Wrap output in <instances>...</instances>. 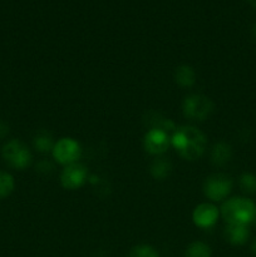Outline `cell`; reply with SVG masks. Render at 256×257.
Listing matches in <instances>:
<instances>
[{
    "label": "cell",
    "instance_id": "1",
    "mask_svg": "<svg viewBox=\"0 0 256 257\" xmlns=\"http://www.w3.org/2000/svg\"><path fill=\"white\" fill-rule=\"evenodd\" d=\"M205 135L200 130L190 125L176 128L171 136V145L178 155L187 161H196L203 155L206 148Z\"/></svg>",
    "mask_w": 256,
    "mask_h": 257
},
{
    "label": "cell",
    "instance_id": "2",
    "mask_svg": "<svg viewBox=\"0 0 256 257\" xmlns=\"http://www.w3.org/2000/svg\"><path fill=\"white\" fill-rule=\"evenodd\" d=\"M255 208V203L248 198L232 197L223 202L221 207V215L227 225L228 223L248 225L252 221Z\"/></svg>",
    "mask_w": 256,
    "mask_h": 257
},
{
    "label": "cell",
    "instance_id": "3",
    "mask_svg": "<svg viewBox=\"0 0 256 257\" xmlns=\"http://www.w3.org/2000/svg\"><path fill=\"white\" fill-rule=\"evenodd\" d=\"M213 102L202 94H191L185 98L182 104L183 114L186 118L191 120H202L207 119L213 112Z\"/></svg>",
    "mask_w": 256,
    "mask_h": 257
},
{
    "label": "cell",
    "instance_id": "4",
    "mask_svg": "<svg viewBox=\"0 0 256 257\" xmlns=\"http://www.w3.org/2000/svg\"><path fill=\"white\" fill-rule=\"evenodd\" d=\"M2 156L5 162L13 168L24 170L32 163V153L19 140H10L3 146Z\"/></svg>",
    "mask_w": 256,
    "mask_h": 257
},
{
    "label": "cell",
    "instance_id": "5",
    "mask_svg": "<svg viewBox=\"0 0 256 257\" xmlns=\"http://www.w3.org/2000/svg\"><path fill=\"white\" fill-rule=\"evenodd\" d=\"M232 190V180L223 173H215L206 178L203 193L213 202L223 201Z\"/></svg>",
    "mask_w": 256,
    "mask_h": 257
},
{
    "label": "cell",
    "instance_id": "6",
    "mask_svg": "<svg viewBox=\"0 0 256 257\" xmlns=\"http://www.w3.org/2000/svg\"><path fill=\"white\" fill-rule=\"evenodd\" d=\"M53 157L60 165H72L75 163L82 156V147L75 140L69 137L60 138L54 145L52 151Z\"/></svg>",
    "mask_w": 256,
    "mask_h": 257
},
{
    "label": "cell",
    "instance_id": "7",
    "mask_svg": "<svg viewBox=\"0 0 256 257\" xmlns=\"http://www.w3.org/2000/svg\"><path fill=\"white\" fill-rule=\"evenodd\" d=\"M171 145V137L167 132L158 128H150L143 138V146L148 153L161 156L168 150Z\"/></svg>",
    "mask_w": 256,
    "mask_h": 257
},
{
    "label": "cell",
    "instance_id": "8",
    "mask_svg": "<svg viewBox=\"0 0 256 257\" xmlns=\"http://www.w3.org/2000/svg\"><path fill=\"white\" fill-rule=\"evenodd\" d=\"M88 178V171L85 166L82 163H72L65 166L64 170L60 175V182L62 186L67 190H77L82 187Z\"/></svg>",
    "mask_w": 256,
    "mask_h": 257
},
{
    "label": "cell",
    "instance_id": "9",
    "mask_svg": "<svg viewBox=\"0 0 256 257\" xmlns=\"http://www.w3.org/2000/svg\"><path fill=\"white\" fill-rule=\"evenodd\" d=\"M220 211L212 203H201L193 210L192 220L197 227L207 230L217 222Z\"/></svg>",
    "mask_w": 256,
    "mask_h": 257
},
{
    "label": "cell",
    "instance_id": "10",
    "mask_svg": "<svg viewBox=\"0 0 256 257\" xmlns=\"http://www.w3.org/2000/svg\"><path fill=\"white\" fill-rule=\"evenodd\" d=\"M226 240L233 246L245 245L250 237L248 225H240V223H228L225 230Z\"/></svg>",
    "mask_w": 256,
    "mask_h": 257
},
{
    "label": "cell",
    "instance_id": "11",
    "mask_svg": "<svg viewBox=\"0 0 256 257\" xmlns=\"http://www.w3.org/2000/svg\"><path fill=\"white\" fill-rule=\"evenodd\" d=\"M231 157H232V148L225 141L217 142L212 148L211 152V161L217 167H222L226 163L230 162Z\"/></svg>",
    "mask_w": 256,
    "mask_h": 257
},
{
    "label": "cell",
    "instance_id": "12",
    "mask_svg": "<svg viewBox=\"0 0 256 257\" xmlns=\"http://www.w3.org/2000/svg\"><path fill=\"white\" fill-rule=\"evenodd\" d=\"M171 170H172V163L168 161V158L160 157V156L153 160L150 167L151 175L156 180H165V178H167L170 176Z\"/></svg>",
    "mask_w": 256,
    "mask_h": 257
},
{
    "label": "cell",
    "instance_id": "13",
    "mask_svg": "<svg viewBox=\"0 0 256 257\" xmlns=\"http://www.w3.org/2000/svg\"><path fill=\"white\" fill-rule=\"evenodd\" d=\"M175 79L178 85L183 88H190L196 82V73L190 65H180L175 72Z\"/></svg>",
    "mask_w": 256,
    "mask_h": 257
},
{
    "label": "cell",
    "instance_id": "14",
    "mask_svg": "<svg viewBox=\"0 0 256 257\" xmlns=\"http://www.w3.org/2000/svg\"><path fill=\"white\" fill-rule=\"evenodd\" d=\"M33 145H34V148L39 153H48L52 152L55 143L53 141V136L49 132L43 130L39 131L34 136V138H33Z\"/></svg>",
    "mask_w": 256,
    "mask_h": 257
},
{
    "label": "cell",
    "instance_id": "15",
    "mask_svg": "<svg viewBox=\"0 0 256 257\" xmlns=\"http://www.w3.org/2000/svg\"><path fill=\"white\" fill-rule=\"evenodd\" d=\"M148 122V124L151 125V128H158V130H162L165 132L171 133L175 132L176 127L173 124V122L171 119L162 117L158 113H148V119H146Z\"/></svg>",
    "mask_w": 256,
    "mask_h": 257
},
{
    "label": "cell",
    "instance_id": "16",
    "mask_svg": "<svg viewBox=\"0 0 256 257\" xmlns=\"http://www.w3.org/2000/svg\"><path fill=\"white\" fill-rule=\"evenodd\" d=\"M212 250L207 243L202 241H195L190 243L185 251V257H211Z\"/></svg>",
    "mask_w": 256,
    "mask_h": 257
},
{
    "label": "cell",
    "instance_id": "17",
    "mask_svg": "<svg viewBox=\"0 0 256 257\" xmlns=\"http://www.w3.org/2000/svg\"><path fill=\"white\" fill-rule=\"evenodd\" d=\"M14 178L7 172H0V198L8 197L14 190Z\"/></svg>",
    "mask_w": 256,
    "mask_h": 257
},
{
    "label": "cell",
    "instance_id": "18",
    "mask_svg": "<svg viewBox=\"0 0 256 257\" xmlns=\"http://www.w3.org/2000/svg\"><path fill=\"white\" fill-rule=\"evenodd\" d=\"M128 257H160V253L151 245H137L132 247Z\"/></svg>",
    "mask_w": 256,
    "mask_h": 257
},
{
    "label": "cell",
    "instance_id": "19",
    "mask_svg": "<svg viewBox=\"0 0 256 257\" xmlns=\"http://www.w3.org/2000/svg\"><path fill=\"white\" fill-rule=\"evenodd\" d=\"M240 187L248 195L256 193V176L252 173H243L240 177Z\"/></svg>",
    "mask_w": 256,
    "mask_h": 257
},
{
    "label": "cell",
    "instance_id": "20",
    "mask_svg": "<svg viewBox=\"0 0 256 257\" xmlns=\"http://www.w3.org/2000/svg\"><path fill=\"white\" fill-rule=\"evenodd\" d=\"M54 170L52 163L49 161H40L39 163L37 165V171L38 172H42V173H49Z\"/></svg>",
    "mask_w": 256,
    "mask_h": 257
},
{
    "label": "cell",
    "instance_id": "21",
    "mask_svg": "<svg viewBox=\"0 0 256 257\" xmlns=\"http://www.w3.org/2000/svg\"><path fill=\"white\" fill-rule=\"evenodd\" d=\"M8 133H9V127L4 122H0V140L5 138Z\"/></svg>",
    "mask_w": 256,
    "mask_h": 257
},
{
    "label": "cell",
    "instance_id": "22",
    "mask_svg": "<svg viewBox=\"0 0 256 257\" xmlns=\"http://www.w3.org/2000/svg\"><path fill=\"white\" fill-rule=\"evenodd\" d=\"M251 252H252L253 256L256 257V238L252 241V243H251Z\"/></svg>",
    "mask_w": 256,
    "mask_h": 257
},
{
    "label": "cell",
    "instance_id": "23",
    "mask_svg": "<svg viewBox=\"0 0 256 257\" xmlns=\"http://www.w3.org/2000/svg\"><path fill=\"white\" fill-rule=\"evenodd\" d=\"M251 223H253V225L256 226V208H255V212H253V217H252V221H251Z\"/></svg>",
    "mask_w": 256,
    "mask_h": 257
},
{
    "label": "cell",
    "instance_id": "24",
    "mask_svg": "<svg viewBox=\"0 0 256 257\" xmlns=\"http://www.w3.org/2000/svg\"><path fill=\"white\" fill-rule=\"evenodd\" d=\"M252 35L255 37V39H256V23L253 24V27H252Z\"/></svg>",
    "mask_w": 256,
    "mask_h": 257
}]
</instances>
